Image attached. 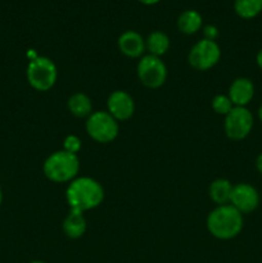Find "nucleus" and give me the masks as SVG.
Returning a JSON list of instances; mask_svg holds the SVG:
<instances>
[{
    "instance_id": "obj_1",
    "label": "nucleus",
    "mask_w": 262,
    "mask_h": 263,
    "mask_svg": "<svg viewBox=\"0 0 262 263\" xmlns=\"http://www.w3.org/2000/svg\"><path fill=\"white\" fill-rule=\"evenodd\" d=\"M66 200L69 211L85 213L102 204L104 200V189L102 184L92 177H76L67 186Z\"/></svg>"
},
{
    "instance_id": "obj_2",
    "label": "nucleus",
    "mask_w": 262,
    "mask_h": 263,
    "mask_svg": "<svg viewBox=\"0 0 262 263\" xmlns=\"http://www.w3.org/2000/svg\"><path fill=\"white\" fill-rule=\"evenodd\" d=\"M244 217L231 204L216 205L207 216V229L218 240H231L241 233Z\"/></svg>"
},
{
    "instance_id": "obj_3",
    "label": "nucleus",
    "mask_w": 262,
    "mask_h": 263,
    "mask_svg": "<svg viewBox=\"0 0 262 263\" xmlns=\"http://www.w3.org/2000/svg\"><path fill=\"white\" fill-rule=\"evenodd\" d=\"M43 172L46 179L57 184L71 182L80 172L79 156L63 149L54 152L44 162Z\"/></svg>"
},
{
    "instance_id": "obj_4",
    "label": "nucleus",
    "mask_w": 262,
    "mask_h": 263,
    "mask_svg": "<svg viewBox=\"0 0 262 263\" xmlns=\"http://www.w3.org/2000/svg\"><path fill=\"white\" fill-rule=\"evenodd\" d=\"M26 77L30 86L36 91H49L58 80V68L48 57L36 55L28 63Z\"/></svg>"
},
{
    "instance_id": "obj_5",
    "label": "nucleus",
    "mask_w": 262,
    "mask_h": 263,
    "mask_svg": "<svg viewBox=\"0 0 262 263\" xmlns=\"http://www.w3.org/2000/svg\"><path fill=\"white\" fill-rule=\"evenodd\" d=\"M85 128L90 138L100 144H108L116 140L120 133V122L107 110L92 112L85 122Z\"/></svg>"
},
{
    "instance_id": "obj_6",
    "label": "nucleus",
    "mask_w": 262,
    "mask_h": 263,
    "mask_svg": "<svg viewBox=\"0 0 262 263\" xmlns=\"http://www.w3.org/2000/svg\"><path fill=\"white\" fill-rule=\"evenodd\" d=\"M136 74L141 84L149 89H158L167 80V67L159 57L146 54L136 66Z\"/></svg>"
},
{
    "instance_id": "obj_7",
    "label": "nucleus",
    "mask_w": 262,
    "mask_h": 263,
    "mask_svg": "<svg viewBox=\"0 0 262 263\" xmlns=\"http://www.w3.org/2000/svg\"><path fill=\"white\" fill-rule=\"evenodd\" d=\"M254 125V117L247 107H234L223 121V130L226 136L234 141L244 140Z\"/></svg>"
},
{
    "instance_id": "obj_8",
    "label": "nucleus",
    "mask_w": 262,
    "mask_h": 263,
    "mask_svg": "<svg viewBox=\"0 0 262 263\" xmlns=\"http://www.w3.org/2000/svg\"><path fill=\"white\" fill-rule=\"evenodd\" d=\"M221 49L213 40L197 41L188 54V62L197 71H208L220 62Z\"/></svg>"
},
{
    "instance_id": "obj_9",
    "label": "nucleus",
    "mask_w": 262,
    "mask_h": 263,
    "mask_svg": "<svg viewBox=\"0 0 262 263\" xmlns=\"http://www.w3.org/2000/svg\"><path fill=\"white\" fill-rule=\"evenodd\" d=\"M261 198L259 193L253 185L248 182H239L234 185L231 193L230 204L239 211L241 215L252 213L258 208Z\"/></svg>"
},
{
    "instance_id": "obj_10",
    "label": "nucleus",
    "mask_w": 262,
    "mask_h": 263,
    "mask_svg": "<svg viewBox=\"0 0 262 263\" xmlns=\"http://www.w3.org/2000/svg\"><path fill=\"white\" fill-rule=\"evenodd\" d=\"M107 112L118 122L130 120L135 113L134 98L125 90H115L107 99Z\"/></svg>"
},
{
    "instance_id": "obj_11",
    "label": "nucleus",
    "mask_w": 262,
    "mask_h": 263,
    "mask_svg": "<svg viewBox=\"0 0 262 263\" xmlns=\"http://www.w3.org/2000/svg\"><path fill=\"white\" fill-rule=\"evenodd\" d=\"M118 50L127 58L140 59L146 51L145 39L134 30H127L120 35L117 40Z\"/></svg>"
},
{
    "instance_id": "obj_12",
    "label": "nucleus",
    "mask_w": 262,
    "mask_h": 263,
    "mask_svg": "<svg viewBox=\"0 0 262 263\" xmlns=\"http://www.w3.org/2000/svg\"><path fill=\"white\" fill-rule=\"evenodd\" d=\"M254 84L248 77H238L229 86L228 97L234 107H247L254 98Z\"/></svg>"
},
{
    "instance_id": "obj_13",
    "label": "nucleus",
    "mask_w": 262,
    "mask_h": 263,
    "mask_svg": "<svg viewBox=\"0 0 262 263\" xmlns=\"http://www.w3.org/2000/svg\"><path fill=\"white\" fill-rule=\"evenodd\" d=\"M64 235L68 239H80L85 235L87 229V221L85 218L84 213L76 212V211H69L68 215L64 217L62 223Z\"/></svg>"
},
{
    "instance_id": "obj_14",
    "label": "nucleus",
    "mask_w": 262,
    "mask_h": 263,
    "mask_svg": "<svg viewBox=\"0 0 262 263\" xmlns=\"http://www.w3.org/2000/svg\"><path fill=\"white\" fill-rule=\"evenodd\" d=\"M234 185L228 179H216L213 180L208 187V195L211 200L217 205L230 204L231 193H233Z\"/></svg>"
},
{
    "instance_id": "obj_15",
    "label": "nucleus",
    "mask_w": 262,
    "mask_h": 263,
    "mask_svg": "<svg viewBox=\"0 0 262 263\" xmlns=\"http://www.w3.org/2000/svg\"><path fill=\"white\" fill-rule=\"evenodd\" d=\"M177 28L185 35H193L203 28V17L198 10L186 9L177 18Z\"/></svg>"
},
{
    "instance_id": "obj_16",
    "label": "nucleus",
    "mask_w": 262,
    "mask_h": 263,
    "mask_svg": "<svg viewBox=\"0 0 262 263\" xmlns=\"http://www.w3.org/2000/svg\"><path fill=\"white\" fill-rule=\"evenodd\" d=\"M69 113L77 118H87L92 113V102L85 92H74L67 102Z\"/></svg>"
},
{
    "instance_id": "obj_17",
    "label": "nucleus",
    "mask_w": 262,
    "mask_h": 263,
    "mask_svg": "<svg viewBox=\"0 0 262 263\" xmlns=\"http://www.w3.org/2000/svg\"><path fill=\"white\" fill-rule=\"evenodd\" d=\"M170 45H171L170 37L167 36V33L162 32V31H153L145 39V48L148 54L159 57V58L169 51Z\"/></svg>"
},
{
    "instance_id": "obj_18",
    "label": "nucleus",
    "mask_w": 262,
    "mask_h": 263,
    "mask_svg": "<svg viewBox=\"0 0 262 263\" xmlns=\"http://www.w3.org/2000/svg\"><path fill=\"white\" fill-rule=\"evenodd\" d=\"M234 10L243 20H253L262 12V0H234Z\"/></svg>"
},
{
    "instance_id": "obj_19",
    "label": "nucleus",
    "mask_w": 262,
    "mask_h": 263,
    "mask_svg": "<svg viewBox=\"0 0 262 263\" xmlns=\"http://www.w3.org/2000/svg\"><path fill=\"white\" fill-rule=\"evenodd\" d=\"M211 105H212V109L215 110L217 115L223 116V117H225V116L228 115V113L234 108V104L231 103L230 98L225 94L215 95L212 99V103H211Z\"/></svg>"
},
{
    "instance_id": "obj_20",
    "label": "nucleus",
    "mask_w": 262,
    "mask_h": 263,
    "mask_svg": "<svg viewBox=\"0 0 262 263\" xmlns=\"http://www.w3.org/2000/svg\"><path fill=\"white\" fill-rule=\"evenodd\" d=\"M82 146V141L81 139L79 138L77 135H67L63 140V151L68 152V153H73L77 154L80 151H81Z\"/></svg>"
},
{
    "instance_id": "obj_21",
    "label": "nucleus",
    "mask_w": 262,
    "mask_h": 263,
    "mask_svg": "<svg viewBox=\"0 0 262 263\" xmlns=\"http://www.w3.org/2000/svg\"><path fill=\"white\" fill-rule=\"evenodd\" d=\"M202 31H203V36H204L203 39H207V40L216 41V39H217L218 35H220V32H218V28L216 27L215 25L203 26Z\"/></svg>"
},
{
    "instance_id": "obj_22",
    "label": "nucleus",
    "mask_w": 262,
    "mask_h": 263,
    "mask_svg": "<svg viewBox=\"0 0 262 263\" xmlns=\"http://www.w3.org/2000/svg\"><path fill=\"white\" fill-rule=\"evenodd\" d=\"M256 168H257V171L262 175V152L258 154V156H257V158H256Z\"/></svg>"
},
{
    "instance_id": "obj_23",
    "label": "nucleus",
    "mask_w": 262,
    "mask_h": 263,
    "mask_svg": "<svg viewBox=\"0 0 262 263\" xmlns=\"http://www.w3.org/2000/svg\"><path fill=\"white\" fill-rule=\"evenodd\" d=\"M256 63L259 67V69H262V49H259V51L256 55Z\"/></svg>"
},
{
    "instance_id": "obj_24",
    "label": "nucleus",
    "mask_w": 262,
    "mask_h": 263,
    "mask_svg": "<svg viewBox=\"0 0 262 263\" xmlns=\"http://www.w3.org/2000/svg\"><path fill=\"white\" fill-rule=\"evenodd\" d=\"M139 3H141V4L144 5H154L157 4V3H159L161 0H138Z\"/></svg>"
},
{
    "instance_id": "obj_25",
    "label": "nucleus",
    "mask_w": 262,
    "mask_h": 263,
    "mask_svg": "<svg viewBox=\"0 0 262 263\" xmlns=\"http://www.w3.org/2000/svg\"><path fill=\"white\" fill-rule=\"evenodd\" d=\"M257 117H258V120L262 122V104L258 107V110H257Z\"/></svg>"
},
{
    "instance_id": "obj_26",
    "label": "nucleus",
    "mask_w": 262,
    "mask_h": 263,
    "mask_svg": "<svg viewBox=\"0 0 262 263\" xmlns=\"http://www.w3.org/2000/svg\"><path fill=\"white\" fill-rule=\"evenodd\" d=\"M3 203V190H2V186H0V205H2Z\"/></svg>"
},
{
    "instance_id": "obj_27",
    "label": "nucleus",
    "mask_w": 262,
    "mask_h": 263,
    "mask_svg": "<svg viewBox=\"0 0 262 263\" xmlns=\"http://www.w3.org/2000/svg\"><path fill=\"white\" fill-rule=\"evenodd\" d=\"M30 263H46V262H44V261H32V262H30Z\"/></svg>"
}]
</instances>
